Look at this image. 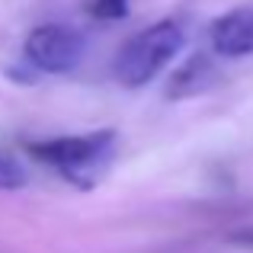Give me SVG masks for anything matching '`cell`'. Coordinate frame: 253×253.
I'll use <instances>...</instances> for the list:
<instances>
[{
    "instance_id": "7a4b0ae2",
    "label": "cell",
    "mask_w": 253,
    "mask_h": 253,
    "mask_svg": "<svg viewBox=\"0 0 253 253\" xmlns=\"http://www.w3.org/2000/svg\"><path fill=\"white\" fill-rule=\"evenodd\" d=\"M186 45V29L179 19H161L148 29L135 32L112 61V74L122 86L138 90L151 84Z\"/></svg>"
},
{
    "instance_id": "5b68a950",
    "label": "cell",
    "mask_w": 253,
    "mask_h": 253,
    "mask_svg": "<svg viewBox=\"0 0 253 253\" xmlns=\"http://www.w3.org/2000/svg\"><path fill=\"white\" fill-rule=\"evenodd\" d=\"M215 64H211L209 55H192L173 71L170 84H167V96L170 99H189V96H199L205 93L211 84H215Z\"/></svg>"
},
{
    "instance_id": "277c9868",
    "label": "cell",
    "mask_w": 253,
    "mask_h": 253,
    "mask_svg": "<svg viewBox=\"0 0 253 253\" xmlns=\"http://www.w3.org/2000/svg\"><path fill=\"white\" fill-rule=\"evenodd\" d=\"M211 48L221 58H250L253 55V6H234L221 13L209 29Z\"/></svg>"
},
{
    "instance_id": "3957f363",
    "label": "cell",
    "mask_w": 253,
    "mask_h": 253,
    "mask_svg": "<svg viewBox=\"0 0 253 253\" xmlns=\"http://www.w3.org/2000/svg\"><path fill=\"white\" fill-rule=\"evenodd\" d=\"M23 55L42 74H71V71L81 68V61L86 55V39L74 26L45 23V26H36L26 36Z\"/></svg>"
},
{
    "instance_id": "52a82bcc",
    "label": "cell",
    "mask_w": 253,
    "mask_h": 253,
    "mask_svg": "<svg viewBox=\"0 0 253 253\" xmlns=\"http://www.w3.org/2000/svg\"><path fill=\"white\" fill-rule=\"evenodd\" d=\"M86 13L93 19H125L128 16V0H86Z\"/></svg>"
},
{
    "instance_id": "ba28073f",
    "label": "cell",
    "mask_w": 253,
    "mask_h": 253,
    "mask_svg": "<svg viewBox=\"0 0 253 253\" xmlns=\"http://www.w3.org/2000/svg\"><path fill=\"white\" fill-rule=\"evenodd\" d=\"M234 241H241V244H253V231H247V234H234Z\"/></svg>"
},
{
    "instance_id": "6da1fadb",
    "label": "cell",
    "mask_w": 253,
    "mask_h": 253,
    "mask_svg": "<svg viewBox=\"0 0 253 253\" xmlns=\"http://www.w3.org/2000/svg\"><path fill=\"white\" fill-rule=\"evenodd\" d=\"M116 141H119V135L112 128H99V131H84V135L48 138V141H29L26 151L39 164L55 167L74 186L90 189L99 179V173L109 167L112 154H116Z\"/></svg>"
},
{
    "instance_id": "8992f818",
    "label": "cell",
    "mask_w": 253,
    "mask_h": 253,
    "mask_svg": "<svg viewBox=\"0 0 253 253\" xmlns=\"http://www.w3.org/2000/svg\"><path fill=\"white\" fill-rule=\"evenodd\" d=\"M26 186V170L19 167V161H13L10 154L0 151V192H13Z\"/></svg>"
}]
</instances>
